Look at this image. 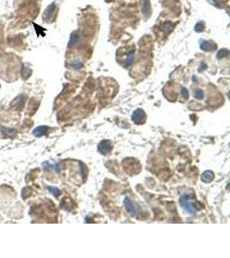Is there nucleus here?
I'll use <instances>...</instances> for the list:
<instances>
[{
  "instance_id": "obj_1",
  "label": "nucleus",
  "mask_w": 230,
  "mask_h": 258,
  "mask_svg": "<svg viewBox=\"0 0 230 258\" xmlns=\"http://www.w3.org/2000/svg\"><path fill=\"white\" fill-rule=\"evenodd\" d=\"M180 205L182 208L185 209L187 213L191 214H196L197 213V208H196V206L194 203L190 201V199L188 198L187 195L182 196L180 198Z\"/></svg>"
},
{
  "instance_id": "obj_2",
  "label": "nucleus",
  "mask_w": 230,
  "mask_h": 258,
  "mask_svg": "<svg viewBox=\"0 0 230 258\" xmlns=\"http://www.w3.org/2000/svg\"><path fill=\"white\" fill-rule=\"evenodd\" d=\"M146 118H147L146 114H145L144 110L142 109H137L132 114V121L135 124H138V125L143 124L146 121Z\"/></svg>"
},
{
  "instance_id": "obj_3",
  "label": "nucleus",
  "mask_w": 230,
  "mask_h": 258,
  "mask_svg": "<svg viewBox=\"0 0 230 258\" xmlns=\"http://www.w3.org/2000/svg\"><path fill=\"white\" fill-rule=\"evenodd\" d=\"M55 11H56V5L55 3H53L45 10V11L43 13V20L47 23L53 21L55 18Z\"/></svg>"
},
{
  "instance_id": "obj_4",
  "label": "nucleus",
  "mask_w": 230,
  "mask_h": 258,
  "mask_svg": "<svg viewBox=\"0 0 230 258\" xmlns=\"http://www.w3.org/2000/svg\"><path fill=\"white\" fill-rule=\"evenodd\" d=\"M200 47L203 51L212 52V51H215L217 48V45L215 42H213L212 40H200Z\"/></svg>"
},
{
  "instance_id": "obj_5",
  "label": "nucleus",
  "mask_w": 230,
  "mask_h": 258,
  "mask_svg": "<svg viewBox=\"0 0 230 258\" xmlns=\"http://www.w3.org/2000/svg\"><path fill=\"white\" fill-rule=\"evenodd\" d=\"M112 150V145L109 140H103L98 145V151L104 155L109 154Z\"/></svg>"
},
{
  "instance_id": "obj_6",
  "label": "nucleus",
  "mask_w": 230,
  "mask_h": 258,
  "mask_svg": "<svg viewBox=\"0 0 230 258\" xmlns=\"http://www.w3.org/2000/svg\"><path fill=\"white\" fill-rule=\"evenodd\" d=\"M124 206H125V208H126L127 211H128L131 215H135V214H136V212H137L136 208L134 206V203H133L128 198H125V200H124Z\"/></svg>"
},
{
  "instance_id": "obj_7",
  "label": "nucleus",
  "mask_w": 230,
  "mask_h": 258,
  "mask_svg": "<svg viewBox=\"0 0 230 258\" xmlns=\"http://www.w3.org/2000/svg\"><path fill=\"white\" fill-rule=\"evenodd\" d=\"M142 14L144 15V17L147 18L151 15V5L149 0H142Z\"/></svg>"
},
{
  "instance_id": "obj_8",
  "label": "nucleus",
  "mask_w": 230,
  "mask_h": 258,
  "mask_svg": "<svg viewBox=\"0 0 230 258\" xmlns=\"http://www.w3.org/2000/svg\"><path fill=\"white\" fill-rule=\"evenodd\" d=\"M49 131V127H46V126H41V127H36L34 132H33V134L35 136V137H41L44 134H46L48 133Z\"/></svg>"
},
{
  "instance_id": "obj_9",
  "label": "nucleus",
  "mask_w": 230,
  "mask_h": 258,
  "mask_svg": "<svg viewBox=\"0 0 230 258\" xmlns=\"http://www.w3.org/2000/svg\"><path fill=\"white\" fill-rule=\"evenodd\" d=\"M78 39H79V34L77 31H74L71 34V37H70V40H69V43H68V47H72L74 46L78 41Z\"/></svg>"
},
{
  "instance_id": "obj_10",
  "label": "nucleus",
  "mask_w": 230,
  "mask_h": 258,
  "mask_svg": "<svg viewBox=\"0 0 230 258\" xmlns=\"http://www.w3.org/2000/svg\"><path fill=\"white\" fill-rule=\"evenodd\" d=\"M201 178H202V181H203L205 182H209L213 181V179H214V174H213L212 171L207 170V171H205V172L203 173Z\"/></svg>"
},
{
  "instance_id": "obj_11",
  "label": "nucleus",
  "mask_w": 230,
  "mask_h": 258,
  "mask_svg": "<svg viewBox=\"0 0 230 258\" xmlns=\"http://www.w3.org/2000/svg\"><path fill=\"white\" fill-rule=\"evenodd\" d=\"M134 51H131L130 53L128 54L127 59H126V60H125V66H126V67H128V66L132 64V62H133V60H134Z\"/></svg>"
},
{
  "instance_id": "obj_12",
  "label": "nucleus",
  "mask_w": 230,
  "mask_h": 258,
  "mask_svg": "<svg viewBox=\"0 0 230 258\" xmlns=\"http://www.w3.org/2000/svg\"><path fill=\"white\" fill-rule=\"evenodd\" d=\"M228 54H229V51H228V49L223 48V49H221V50L218 52V54H217V56H216V57H217L218 60H221V59H222V58L227 57Z\"/></svg>"
},
{
  "instance_id": "obj_13",
  "label": "nucleus",
  "mask_w": 230,
  "mask_h": 258,
  "mask_svg": "<svg viewBox=\"0 0 230 258\" xmlns=\"http://www.w3.org/2000/svg\"><path fill=\"white\" fill-rule=\"evenodd\" d=\"M172 29H173V25H172V23H170V22H167V23H164V25H163V27H162V30L165 32V33H170L172 30Z\"/></svg>"
},
{
  "instance_id": "obj_14",
  "label": "nucleus",
  "mask_w": 230,
  "mask_h": 258,
  "mask_svg": "<svg viewBox=\"0 0 230 258\" xmlns=\"http://www.w3.org/2000/svg\"><path fill=\"white\" fill-rule=\"evenodd\" d=\"M204 28H205L204 23H203V22H199V23H197L195 25V31L197 32V33L203 32V31L204 30Z\"/></svg>"
},
{
  "instance_id": "obj_15",
  "label": "nucleus",
  "mask_w": 230,
  "mask_h": 258,
  "mask_svg": "<svg viewBox=\"0 0 230 258\" xmlns=\"http://www.w3.org/2000/svg\"><path fill=\"white\" fill-rule=\"evenodd\" d=\"M48 189L55 195V196H59L60 194V191L58 188H55V187H48Z\"/></svg>"
},
{
  "instance_id": "obj_16",
  "label": "nucleus",
  "mask_w": 230,
  "mask_h": 258,
  "mask_svg": "<svg viewBox=\"0 0 230 258\" xmlns=\"http://www.w3.org/2000/svg\"><path fill=\"white\" fill-rule=\"evenodd\" d=\"M83 66H84L83 63L80 62V61H78V60H74V61L72 63V66L73 69H75V70H78V69L82 68Z\"/></svg>"
},
{
  "instance_id": "obj_17",
  "label": "nucleus",
  "mask_w": 230,
  "mask_h": 258,
  "mask_svg": "<svg viewBox=\"0 0 230 258\" xmlns=\"http://www.w3.org/2000/svg\"><path fill=\"white\" fill-rule=\"evenodd\" d=\"M194 96H195V97H196L197 99L201 100V99L203 98V90H196L194 91Z\"/></svg>"
},
{
  "instance_id": "obj_18",
  "label": "nucleus",
  "mask_w": 230,
  "mask_h": 258,
  "mask_svg": "<svg viewBox=\"0 0 230 258\" xmlns=\"http://www.w3.org/2000/svg\"><path fill=\"white\" fill-rule=\"evenodd\" d=\"M181 96L183 99H187L189 97V92H188V90L185 87H183L181 89Z\"/></svg>"
},
{
  "instance_id": "obj_19",
  "label": "nucleus",
  "mask_w": 230,
  "mask_h": 258,
  "mask_svg": "<svg viewBox=\"0 0 230 258\" xmlns=\"http://www.w3.org/2000/svg\"><path fill=\"white\" fill-rule=\"evenodd\" d=\"M30 69H29V68H25V67H23V69H22V71H23V72H25V73H23L22 75H23V78H28L31 73H28V71H29Z\"/></svg>"
}]
</instances>
